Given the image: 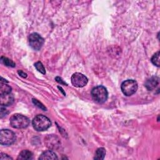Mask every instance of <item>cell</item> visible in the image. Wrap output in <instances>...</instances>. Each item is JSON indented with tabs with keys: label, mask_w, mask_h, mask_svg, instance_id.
<instances>
[{
	"label": "cell",
	"mask_w": 160,
	"mask_h": 160,
	"mask_svg": "<svg viewBox=\"0 0 160 160\" xmlns=\"http://www.w3.org/2000/svg\"><path fill=\"white\" fill-rule=\"evenodd\" d=\"M32 124L35 130L43 131L48 129L51 126V122L48 117L42 114H38L34 118Z\"/></svg>",
	"instance_id": "6da1fadb"
},
{
	"label": "cell",
	"mask_w": 160,
	"mask_h": 160,
	"mask_svg": "<svg viewBox=\"0 0 160 160\" xmlns=\"http://www.w3.org/2000/svg\"><path fill=\"white\" fill-rule=\"evenodd\" d=\"M9 121L11 126L16 129L26 128L29 124V118L21 114H13L10 118Z\"/></svg>",
	"instance_id": "7a4b0ae2"
},
{
	"label": "cell",
	"mask_w": 160,
	"mask_h": 160,
	"mask_svg": "<svg viewBox=\"0 0 160 160\" xmlns=\"http://www.w3.org/2000/svg\"><path fill=\"white\" fill-rule=\"evenodd\" d=\"M92 99L98 103L104 102L108 96L106 88L102 86H98L94 88L91 91Z\"/></svg>",
	"instance_id": "3957f363"
},
{
	"label": "cell",
	"mask_w": 160,
	"mask_h": 160,
	"mask_svg": "<svg viewBox=\"0 0 160 160\" xmlns=\"http://www.w3.org/2000/svg\"><path fill=\"white\" fill-rule=\"evenodd\" d=\"M122 93L127 96H131L134 94L138 89V83L135 80L128 79L122 82L121 86Z\"/></svg>",
	"instance_id": "277c9868"
},
{
	"label": "cell",
	"mask_w": 160,
	"mask_h": 160,
	"mask_svg": "<svg viewBox=\"0 0 160 160\" xmlns=\"http://www.w3.org/2000/svg\"><path fill=\"white\" fill-rule=\"evenodd\" d=\"M16 135L9 129H2L0 132V143L2 145H11L14 142Z\"/></svg>",
	"instance_id": "5b68a950"
},
{
	"label": "cell",
	"mask_w": 160,
	"mask_h": 160,
	"mask_svg": "<svg viewBox=\"0 0 160 160\" xmlns=\"http://www.w3.org/2000/svg\"><path fill=\"white\" fill-rule=\"evenodd\" d=\"M44 42V39L38 33L33 32L29 36V45L34 50H39L42 46Z\"/></svg>",
	"instance_id": "8992f818"
},
{
	"label": "cell",
	"mask_w": 160,
	"mask_h": 160,
	"mask_svg": "<svg viewBox=\"0 0 160 160\" xmlns=\"http://www.w3.org/2000/svg\"><path fill=\"white\" fill-rule=\"evenodd\" d=\"M71 79L72 85L78 88H82L85 86L88 81L86 76L79 72L74 73L72 75Z\"/></svg>",
	"instance_id": "52a82bcc"
},
{
	"label": "cell",
	"mask_w": 160,
	"mask_h": 160,
	"mask_svg": "<svg viewBox=\"0 0 160 160\" xmlns=\"http://www.w3.org/2000/svg\"><path fill=\"white\" fill-rule=\"evenodd\" d=\"M44 142L46 146L51 149H57L60 145V141L59 138L53 134L46 136L44 139Z\"/></svg>",
	"instance_id": "ba28073f"
},
{
	"label": "cell",
	"mask_w": 160,
	"mask_h": 160,
	"mask_svg": "<svg viewBox=\"0 0 160 160\" xmlns=\"http://www.w3.org/2000/svg\"><path fill=\"white\" fill-rule=\"evenodd\" d=\"M159 84V78L156 76H153L148 79L145 82V87L149 91L154 89Z\"/></svg>",
	"instance_id": "9c48e42d"
},
{
	"label": "cell",
	"mask_w": 160,
	"mask_h": 160,
	"mask_svg": "<svg viewBox=\"0 0 160 160\" xmlns=\"http://www.w3.org/2000/svg\"><path fill=\"white\" fill-rule=\"evenodd\" d=\"M1 106H9L14 101V98L11 93L1 95L0 98Z\"/></svg>",
	"instance_id": "30bf717a"
},
{
	"label": "cell",
	"mask_w": 160,
	"mask_h": 160,
	"mask_svg": "<svg viewBox=\"0 0 160 160\" xmlns=\"http://www.w3.org/2000/svg\"><path fill=\"white\" fill-rule=\"evenodd\" d=\"M56 154L51 150H48L43 152L39 157V159H57Z\"/></svg>",
	"instance_id": "8fae6325"
},
{
	"label": "cell",
	"mask_w": 160,
	"mask_h": 160,
	"mask_svg": "<svg viewBox=\"0 0 160 160\" xmlns=\"http://www.w3.org/2000/svg\"><path fill=\"white\" fill-rule=\"evenodd\" d=\"M32 158H33V154L32 152L28 150H23L19 153L18 157V159H21V160L32 159Z\"/></svg>",
	"instance_id": "7c38bea8"
},
{
	"label": "cell",
	"mask_w": 160,
	"mask_h": 160,
	"mask_svg": "<svg viewBox=\"0 0 160 160\" xmlns=\"http://www.w3.org/2000/svg\"><path fill=\"white\" fill-rule=\"evenodd\" d=\"M105 154H106L105 149L104 148H99L96 151L94 159H98V160L103 159L105 156Z\"/></svg>",
	"instance_id": "4fadbf2b"
},
{
	"label": "cell",
	"mask_w": 160,
	"mask_h": 160,
	"mask_svg": "<svg viewBox=\"0 0 160 160\" xmlns=\"http://www.w3.org/2000/svg\"><path fill=\"white\" fill-rule=\"evenodd\" d=\"M11 92V88L6 82L1 81V87H0V95L9 94Z\"/></svg>",
	"instance_id": "5bb4252c"
},
{
	"label": "cell",
	"mask_w": 160,
	"mask_h": 160,
	"mask_svg": "<svg viewBox=\"0 0 160 160\" xmlns=\"http://www.w3.org/2000/svg\"><path fill=\"white\" fill-rule=\"evenodd\" d=\"M159 51H158L156 53H155L153 56L151 58V62L155 66L159 67Z\"/></svg>",
	"instance_id": "9a60e30c"
},
{
	"label": "cell",
	"mask_w": 160,
	"mask_h": 160,
	"mask_svg": "<svg viewBox=\"0 0 160 160\" xmlns=\"http://www.w3.org/2000/svg\"><path fill=\"white\" fill-rule=\"evenodd\" d=\"M1 61L2 62L5 64L7 66H11V67H15L16 64L15 63L12 61L11 60H10L9 59L5 58V57H1Z\"/></svg>",
	"instance_id": "2e32d148"
},
{
	"label": "cell",
	"mask_w": 160,
	"mask_h": 160,
	"mask_svg": "<svg viewBox=\"0 0 160 160\" xmlns=\"http://www.w3.org/2000/svg\"><path fill=\"white\" fill-rule=\"evenodd\" d=\"M34 66L36 68V69L39 71L40 72H41L42 74H44L46 73V71H45V68L44 67V66L42 65V64L41 63V62L40 61H38L34 64Z\"/></svg>",
	"instance_id": "e0dca14e"
},
{
	"label": "cell",
	"mask_w": 160,
	"mask_h": 160,
	"mask_svg": "<svg viewBox=\"0 0 160 160\" xmlns=\"http://www.w3.org/2000/svg\"><path fill=\"white\" fill-rule=\"evenodd\" d=\"M32 102H33V103H34L36 106H38V107L40 109H42V110H44V111H46V107H45L41 102H40L39 101H38L37 99H32Z\"/></svg>",
	"instance_id": "ac0fdd59"
},
{
	"label": "cell",
	"mask_w": 160,
	"mask_h": 160,
	"mask_svg": "<svg viewBox=\"0 0 160 160\" xmlns=\"http://www.w3.org/2000/svg\"><path fill=\"white\" fill-rule=\"evenodd\" d=\"M8 113V110L5 108H3L2 106H1V110H0V114H1V118H2L3 116H6L7 114Z\"/></svg>",
	"instance_id": "d6986e66"
},
{
	"label": "cell",
	"mask_w": 160,
	"mask_h": 160,
	"mask_svg": "<svg viewBox=\"0 0 160 160\" xmlns=\"http://www.w3.org/2000/svg\"><path fill=\"white\" fill-rule=\"evenodd\" d=\"M0 159H1V160H9V159H12V158H11L9 156H8V155L6 154L1 153Z\"/></svg>",
	"instance_id": "ffe728a7"
},
{
	"label": "cell",
	"mask_w": 160,
	"mask_h": 160,
	"mask_svg": "<svg viewBox=\"0 0 160 160\" xmlns=\"http://www.w3.org/2000/svg\"><path fill=\"white\" fill-rule=\"evenodd\" d=\"M55 79L56 80L57 82H58L60 84H65V85H67V84L60 78V77H56Z\"/></svg>",
	"instance_id": "44dd1931"
},
{
	"label": "cell",
	"mask_w": 160,
	"mask_h": 160,
	"mask_svg": "<svg viewBox=\"0 0 160 160\" xmlns=\"http://www.w3.org/2000/svg\"><path fill=\"white\" fill-rule=\"evenodd\" d=\"M18 74H19V76H21V77H22V78H26L27 77V74L26 73H25L24 72H23L22 71H18Z\"/></svg>",
	"instance_id": "7402d4cb"
}]
</instances>
